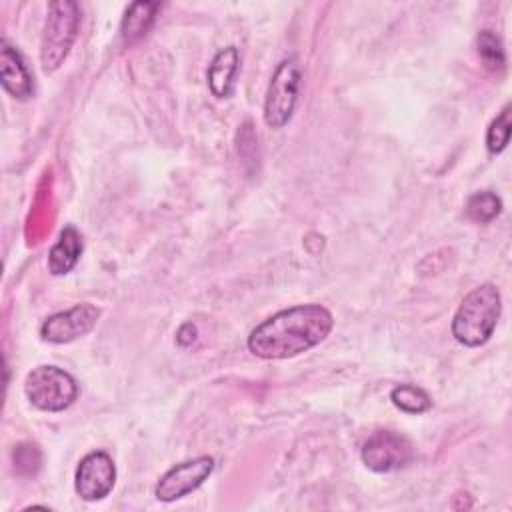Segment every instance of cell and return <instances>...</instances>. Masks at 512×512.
Returning a JSON list of instances; mask_svg holds the SVG:
<instances>
[{
    "label": "cell",
    "instance_id": "1",
    "mask_svg": "<svg viewBox=\"0 0 512 512\" xmlns=\"http://www.w3.org/2000/svg\"><path fill=\"white\" fill-rule=\"evenodd\" d=\"M332 326V312L320 304L290 306L272 314L250 332L248 350L264 360L292 358L320 344Z\"/></svg>",
    "mask_w": 512,
    "mask_h": 512
},
{
    "label": "cell",
    "instance_id": "2",
    "mask_svg": "<svg viewBox=\"0 0 512 512\" xmlns=\"http://www.w3.org/2000/svg\"><path fill=\"white\" fill-rule=\"evenodd\" d=\"M500 310V290L494 284L476 286L464 296L452 318V336L468 348L486 344L494 334Z\"/></svg>",
    "mask_w": 512,
    "mask_h": 512
},
{
    "label": "cell",
    "instance_id": "3",
    "mask_svg": "<svg viewBox=\"0 0 512 512\" xmlns=\"http://www.w3.org/2000/svg\"><path fill=\"white\" fill-rule=\"evenodd\" d=\"M80 26V6L70 0L50 2L40 40V62L44 72H54L66 60Z\"/></svg>",
    "mask_w": 512,
    "mask_h": 512
},
{
    "label": "cell",
    "instance_id": "4",
    "mask_svg": "<svg viewBox=\"0 0 512 512\" xmlns=\"http://www.w3.org/2000/svg\"><path fill=\"white\" fill-rule=\"evenodd\" d=\"M24 394L38 410L62 412L76 400L78 384L66 370L44 364L26 374Z\"/></svg>",
    "mask_w": 512,
    "mask_h": 512
},
{
    "label": "cell",
    "instance_id": "5",
    "mask_svg": "<svg viewBox=\"0 0 512 512\" xmlns=\"http://www.w3.org/2000/svg\"><path fill=\"white\" fill-rule=\"evenodd\" d=\"M300 78L302 70L296 56L284 58L276 66L264 98V122L270 128H282L292 118L298 102Z\"/></svg>",
    "mask_w": 512,
    "mask_h": 512
},
{
    "label": "cell",
    "instance_id": "6",
    "mask_svg": "<svg viewBox=\"0 0 512 512\" xmlns=\"http://www.w3.org/2000/svg\"><path fill=\"white\" fill-rule=\"evenodd\" d=\"M414 458L410 440L392 430L374 432L362 446V462L374 472H394Z\"/></svg>",
    "mask_w": 512,
    "mask_h": 512
},
{
    "label": "cell",
    "instance_id": "7",
    "mask_svg": "<svg viewBox=\"0 0 512 512\" xmlns=\"http://www.w3.org/2000/svg\"><path fill=\"white\" fill-rule=\"evenodd\" d=\"M116 482V466L110 454L96 450L86 454L76 468L74 490L86 502L106 498Z\"/></svg>",
    "mask_w": 512,
    "mask_h": 512
},
{
    "label": "cell",
    "instance_id": "8",
    "mask_svg": "<svg viewBox=\"0 0 512 512\" xmlns=\"http://www.w3.org/2000/svg\"><path fill=\"white\" fill-rule=\"evenodd\" d=\"M212 470H214V458H210V456H196L192 460L180 462V464L172 466L158 480L154 494L160 502H174V500L194 492L196 488H200L204 484V480H208Z\"/></svg>",
    "mask_w": 512,
    "mask_h": 512
},
{
    "label": "cell",
    "instance_id": "9",
    "mask_svg": "<svg viewBox=\"0 0 512 512\" xmlns=\"http://www.w3.org/2000/svg\"><path fill=\"white\" fill-rule=\"evenodd\" d=\"M100 310L88 302L48 316L40 326V336L52 344H68L88 334L98 322Z\"/></svg>",
    "mask_w": 512,
    "mask_h": 512
},
{
    "label": "cell",
    "instance_id": "10",
    "mask_svg": "<svg viewBox=\"0 0 512 512\" xmlns=\"http://www.w3.org/2000/svg\"><path fill=\"white\" fill-rule=\"evenodd\" d=\"M0 80H2V88L18 100H26L34 92L32 76H30L20 52L8 40H2Z\"/></svg>",
    "mask_w": 512,
    "mask_h": 512
},
{
    "label": "cell",
    "instance_id": "11",
    "mask_svg": "<svg viewBox=\"0 0 512 512\" xmlns=\"http://www.w3.org/2000/svg\"><path fill=\"white\" fill-rule=\"evenodd\" d=\"M238 68H240V54L234 46L222 48L212 58L206 78H208V88L216 98H228L234 92Z\"/></svg>",
    "mask_w": 512,
    "mask_h": 512
},
{
    "label": "cell",
    "instance_id": "12",
    "mask_svg": "<svg viewBox=\"0 0 512 512\" xmlns=\"http://www.w3.org/2000/svg\"><path fill=\"white\" fill-rule=\"evenodd\" d=\"M80 254H82V236L74 226H66L60 232L58 242L52 246L48 254V270L54 276L68 274L76 266Z\"/></svg>",
    "mask_w": 512,
    "mask_h": 512
},
{
    "label": "cell",
    "instance_id": "13",
    "mask_svg": "<svg viewBox=\"0 0 512 512\" xmlns=\"http://www.w3.org/2000/svg\"><path fill=\"white\" fill-rule=\"evenodd\" d=\"M160 10L158 2H134L128 6L122 24H120V36L126 44H132L140 40L150 26L154 24L156 12Z\"/></svg>",
    "mask_w": 512,
    "mask_h": 512
},
{
    "label": "cell",
    "instance_id": "14",
    "mask_svg": "<svg viewBox=\"0 0 512 512\" xmlns=\"http://www.w3.org/2000/svg\"><path fill=\"white\" fill-rule=\"evenodd\" d=\"M390 400L396 408H400L402 412L408 414H422L432 406L430 396L412 384H400L390 392Z\"/></svg>",
    "mask_w": 512,
    "mask_h": 512
},
{
    "label": "cell",
    "instance_id": "15",
    "mask_svg": "<svg viewBox=\"0 0 512 512\" xmlns=\"http://www.w3.org/2000/svg\"><path fill=\"white\" fill-rule=\"evenodd\" d=\"M476 50L488 70L502 72L506 68V50L494 32L482 30L476 38Z\"/></svg>",
    "mask_w": 512,
    "mask_h": 512
},
{
    "label": "cell",
    "instance_id": "16",
    "mask_svg": "<svg viewBox=\"0 0 512 512\" xmlns=\"http://www.w3.org/2000/svg\"><path fill=\"white\" fill-rule=\"evenodd\" d=\"M500 210H502V202H500V198H498L494 192H490V190L476 192V194H472V196L468 198V202H466V214H468V218H472L474 222H480V224L494 220V218L500 214Z\"/></svg>",
    "mask_w": 512,
    "mask_h": 512
},
{
    "label": "cell",
    "instance_id": "17",
    "mask_svg": "<svg viewBox=\"0 0 512 512\" xmlns=\"http://www.w3.org/2000/svg\"><path fill=\"white\" fill-rule=\"evenodd\" d=\"M510 128H512L510 104H506L500 110V114L490 122L488 132H486V148L490 154H500L506 148L508 138H510Z\"/></svg>",
    "mask_w": 512,
    "mask_h": 512
},
{
    "label": "cell",
    "instance_id": "18",
    "mask_svg": "<svg viewBox=\"0 0 512 512\" xmlns=\"http://www.w3.org/2000/svg\"><path fill=\"white\" fill-rule=\"evenodd\" d=\"M36 446H30V444H22L14 450V466L22 472V466H30V464H40V458H34L32 460V454H36Z\"/></svg>",
    "mask_w": 512,
    "mask_h": 512
}]
</instances>
